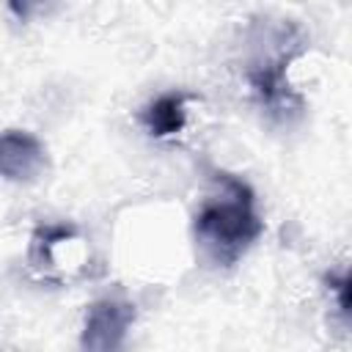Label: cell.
Listing matches in <instances>:
<instances>
[{
    "instance_id": "cell-1",
    "label": "cell",
    "mask_w": 352,
    "mask_h": 352,
    "mask_svg": "<svg viewBox=\"0 0 352 352\" xmlns=\"http://www.w3.org/2000/svg\"><path fill=\"white\" fill-rule=\"evenodd\" d=\"M220 192L209 195L195 214V239L212 264H234L261 234V217L248 182L217 173Z\"/></svg>"
},
{
    "instance_id": "cell-2",
    "label": "cell",
    "mask_w": 352,
    "mask_h": 352,
    "mask_svg": "<svg viewBox=\"0 0 352 352\" xmlns=\"http://www.w3.org/2000/svg\"><path fill=\"white\" fill-rule=\"evenodd\" d=\"M132 322H135V308L126 300H116V297L96 300L88 308L82 324L80 352H121Z\"/></svg>"
},
{
    "instance_id": "cell-3",
    "label": "cell",
    "mask_w": 352,
    "mask_h": 352,
    "mask_svg": "<svg viewBox=\"0 0 352 352\" xmlns=\"http://www.w3.org/2000/svg\"><path fill=\"white\" fill-rule=\"evenodd\" d=\"M47 165L44 146L25 129H8L0 135V176L8 182H33Z\"/></svg>"
},
{
    "instance_id": "cell-4",
    "label": "cell",
    "mask_w": 352,
    "mask_h": 352,
    "mask_svg": "<svg viewBox=\"0 0 352 352\" xmlns=\"http://www.w3.org/2000/svg\"><path fill=\"white\" fill-rule=\"evenodd\" d=\"M187 94L184 91H168L151 99L140 110V124L151 138H170L184 129L187 121Z\"/></svg>"
}]
</instances>
